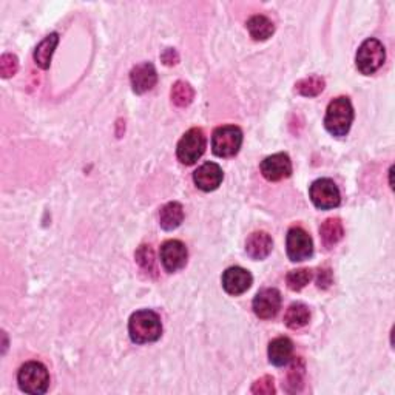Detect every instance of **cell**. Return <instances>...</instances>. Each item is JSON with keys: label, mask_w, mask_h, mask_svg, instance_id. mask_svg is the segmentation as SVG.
<instances>
[{"label": "cell", "mask_w": 395, "mask_h": 395, "mask_svg": "<svg viewBox=\"0 0 395 395\" xmlns=\"http://www.w3.org/2000/svg\"><path fill=\"white\" fill-rule=\"evenodd\" d=\"M129 334L131 341L136 344L158 341L163 335L161 318L153 310H138L130 317Z\"/></svg>", "instance_id": "6da1fadb"}, {"label": "cell", "mask_w": 395, "mask_h": 395, "mask_svg": "<svg viewBox=\"0 0 395 395\" xmlns=\"http://www.w3.org/2000/svg\"><path fill=\"white\" fill-rule=\"evenodd\" d=\"M352 121H354V108H352L349 98L340 96L327 105L324 116V127L332 136H346L350 130Z\"/></svg>", "instance_id": "7a4b0ae2"}, {"label": "cell", "mask_w": 395, "mask_h": 395, "mask_svg": "<svg viewBox=\"0 0 395 395\" xmlns=\"http://www.w3.org/2000/svg\"><path fill=\"white\" fill-rule=\"evenodd\" d=\"M19 388L27 394H45L49 386V374L47 367L39 361L25 363L18 374Z\"/></svg>", "instance_id": "3957f363"}, {"label": "cell", "mask_w": 395, "mask_h": 395, "mask_svg": "<svg viewBox=\"0 0 395 395\" xmlns=\"http://www.w3.org/2000/svg\"><path fill=\"white\" fill-rule=\"evenodd\" d=\"M384 59H386V52L383 44L380 40L371 37L365 40L358 48L355 56L357 69L361 74L371 76L382 69V65L384 64Z\"/></svg>", "instance_id": "277c9868"}, {"label": "cell", "mask_w": 395, "mask_h": 395, "mask_svg": "<svg viewBox=\"0 0 395 395\" xmlns=\"http://www.w3.org/2000/svg\"><path fill=\"white\" fill-rule=\"evenodd\" d=\"M242 146V131L237 125L218 127L212 136V150L220 158H232Z\"/></svg>", "instance_id": "5b68a950"}, {"label": "cell", "mask_w": 395, "mask_h": 395, "mask_svg": "<svg viewBox=\"0 0 395 395\" xmlns=\"http://www.w3.org/2000/svg\"><path fill=\"white\" fill-rule=\"evenodd\" d=\"M206 151V136L201 129H190L176 147L178 159L186 165H193Z\"/></svg>", "instance_id": "8992f818"}, {"label": "cell", "mask_w": 395, "mask_h": 395, "mask_svg": "<svg viewBox=\"0 0 395 395\" xmlns=\"http://www.w3.org/2000/svg\"><path fill=\"white\" fill-rule=\"evenodd\" d=\"M309 196L317 208L320 210H331L338 207L341 203L340 190L332 179L322 178L312 182L309 189Z\"/></svg>", "instance_id": "52a82bcc"}, {"label": "cell", "mask_w": 395, "mask_h": 395, "mask_svg": "<svg viewBox=\"0 0 395 395\" xmlns=\"http://www.w3.org/2000/svg\"><path fill=\"white\" fill-rule=\"evenodd\" d=\"M285 247H288V257L290 261L300 263L309 259L314 255V242L310 235L301 229V227H292L285 238Z\"/></svg>", "instance_id": "ba28073f"}, {"label": "cell", "mask_w": 395, "mask_h": 395, "mask_svg": "<svg viewBox=\"0 0 395 395\" xmlns=\"http://www.w3.org/2000/svg\"><path fill=\"white\" fill-rule=\"evenodd\" d=\"M281 307V293L278 289L269 288L257 293L254 300V312L261 320H271L276 317Z\"/></svg>", "instance_id": "9c48e42d"}, {"label": "cell", "mask_w": 395, "mask_h": 395, "mask_svg": "<svg viewBox=\"0 0 395 395\" xmlns=\"http://www.w3.org/2000/svg\"><path fill=\"white\" fill-rule=\"evenodd\" d=\"M187 247L178 240L165 241L161 247V263L169 273H175L187 264Z\"/></svg>", "instance_id": "30bf717a"}, {"label": "cell", "mask_w": 395, "mask_h": 395, "mask_svg": "<svg viewBox=\"0 0 395 395\" xmlns=\"http://www.w3.org/2000/svg\"><path fill=\"white\" fill-rule=\"evenodd\" d=\"M261 173L267 181L276 182L289 178L292 175V161L289 155L276 153L267 156L261 163Z\"/></svg>", "instance_id": "8fae6325"}, {"label": "cell", "mask_w": 395, "mask_h": 395, "mask_svg": "<svg viewBox=\"0 0 395 395\" xmlns=\"http://www.w3.org/2000/svg\"><path fill=\"white\" fill-rule=\"evenodd\" d=\"M252 281H254V278H252L250 272L238 266L229 267L223 273V288L229 295L238 297L241 293H244L249 290Z\"/></svg>", "instance_id": "7c38bea8"}, {"label": "cell", "mask_w": 395, "mask_h": 395, "mask_svg": "<svg viewBox=\"0 0 395 395\" xmlns=\"http://www.w3.org/2000/svg\"><path fill=\"white\" fill-rule=\"evenodd\" d=\"M224 178L223 169L215 163H206L198 170L193 173V181H195L196 187L203 191H213L221 186Z\"/></svg>", "instance_id": "4fadbf2b"}, {"label": "cell", "mask_w": 395, "mask_h": 395, "mask_svg": "<svg viewBox=\"0 0 395 395\" xmlns=\"http://www.w3.org/2000/svg\"><path fill=\"white\" fill-rule=\"evenodd\" d=\"M130 82L133 91L136 95H144L156 86L158 82V74L153 64H139L134 66L130 73Z\"/></svg>", "instance_id": "5bb4252c"}, {"label": "cell", "mask_w": 395, "mask_h": 395, "mask_svg": "<svg viewBox=\"0 0 395 395\" xmlns=\"http://www.w3.org/2000/svg\"><path fill=\"white\" fill-rule=\"evenodd\" d=\"M273 241L267 232H254L246 241V254L252 259H264L271 255Z\"/></svg>", "instance_id": "9a60e30c"}, {"label": "cell", "mask_w": 395, "mask_h": 395, "mask_svg": "<svg viewBox=\"0 0 395 395\" xmlns=\"http://www.w3.org/2000/svg\"><path fill=\"white\" fill-rule=\"evenodd\" d=\"M293 354V343L288 337H278L269 344V361L276 367L289 365Z\"/></svg>", "instance_id": "2e32d148"}, {"label": "cell", "mask_w": 395, "mask_h": 395, "mask_svg": "<svg viewBox=\"0 0 395 395\" xmlns=\"http://www.w3.org/2000/svg\"><path fill=\"white\" fill-rule=\"evenodd\" d=\"M320 237L326 249L337 246L344 237V229L340 218H327L320 227Z\"/></svg>", "instance_id": "e0dca14e"}, {"label": "cell", "mask_w": 395, "mask_h": 395, "mask_svg": "<svg viewBox=\"0 0 395 395\" xmlns=\"http://www.w3.org/2000/svg\"><path fill=\"white\" fill-rule=\"evenodd\" d=\"M182 221H184V208L179 203H176V201L165 204L161 208V212H159V224H161L164 230L170 232L178 229Z\"/></svg>", "instance_id": "ac0fdd59"}, {"label": "cell", "mask_w": 395, "mask_h": 395, "mask_svg": "<svg viewBox=\"0 0 395 395\" xmlns=\"http://www.w3.org/2000/svg\"><path fill=\"white\" fill-rule=\"evenodd\" d=\"M57 44H59V35L57 33H52V35L47 36L36 47L35 61L42 70L49 69V64H52V57H53V53H54Z\"/></svg>", "instance_id": "d6986e66"}, {"label": "cell", "mask_w": 395, "mask_h": 395, "mask_svg": "<svg viewBox=\"0 0 395 395\" xmlns=\"http://www.w3.org/2000/svg\"><path fill=\"white\" fill-rule=\"evenodd\" d=\"M247 30L254 40H266L275 33L273 22L263 14L252 16L247 20Z\"/></svg>", "instance_id": "ffe728a7"}, {"label": "cell", "mask_w": 395, "mask_h": 395, "mask_svg": "<svg viewBox=\"0 0 395 395\" xmlns=\"http://www.w3.org/2000/svg\"><path fill=\"white\" fill-rule=\"evenodd\" d=\"M310 320V312L306 305L302 302H293L284 315V323L289 329H301Z\"/></svg>", "instance_id": "44dd1931"}, {"label": "cell", "mask_w": 395, "mask_h": 395, "mask_svg": "<svg viewBox=\"0 0 395 395\" xmlns=\"http://www.w3.org/2000/svg\"><path fill=\"white\" fill-rule=\"evenodd\" d=\"M326 82L322 76H309L295 83V91L305 98H315L324 90Z\"/></svg>", "instance_id": "7402d4cb"}, {"label": "cell", "mask_w": 395, "mask_h": 395, "mask_svg": "<svg viewBox=\"0 0 395 395\" xmlns=\"http://www.w3.org/2000/svg\"><path fill=\"white\" fill-rule=\"evenodd\" d=\"M305 361L300 357L293 361L289 372H288V380H285V391L288 392H298L301 391L302 384H305Z\"/></svg>", "instance_id": "603a6c76"}, {"label": "cell", "mask_w": 395, "mask_h": 395, "mask_svg": "<svg viewBox=\"0 0 395 395\" xmlns=\"http://www.w3.org/2000/svg\"><path fill=\"white\" fill-rule=\"evenodd\" d=\"M170 96H172V102L176 107L184 108V107H189L193 102V98H195V91H193L190 83L184 82V81H178L172 87Z\"/></svg>", "instance_id": "cb8c5ba5"}, {"label": "cell", "mask_w": 395, "mask_h": 395, "mask_svg": "<svg viewBox=\"0 0 395 395\" xmlns=\"http://www.w3.org/2000/svg\"><path fill=\"white\" fill-rule=\"evenodd\" d=\"M314 273L309 269H297V271H290L285 276V283H288V288L293 292H300L301 289H305L306 285L312 281Z\"/></svg>", "instance_id": "d4e9b609"}, {"label": "cell", "mask_w": 395, "mask_h": 395, "mask_svg": "<svg viewBox=\"0 0 395 395\" xmlns=\"http://www.w3.org/2000/svg\"><path fill=\"white\" fill-rule=\"evenodd\" d=\"M136 261L141 266V269L147 273H155L156 272V267H155V254H153V249L150 246L144 244L141 246L136 252Z\"/></svg>", "instance_id": "484cf974"}, {"label": "cell", "mask_w": 395, "mask_h": 395, "mask_svg": "<svg viewBox=\"0 0 395 395\" xmlns=\"http://www.w3.org/2000/svg\"><path fill=\"white\" fill-rule=\"evenodd\" d=\"M19 70V59L16 57L14 54L5 53L2 57H0V74L2 78L8 79L18 73Z\"/></svg>", "instance_id": "4316f807"}, {"label": "cell", "mask_w": 395, "mask_h": 395, "mask_svg": "<svg viewBox=\"0 0 395 395\" xmlns=\"http://www.w3.org/2000/svg\"><path fill=\"white\" fill-rule=\"evenodd\" d=\"M252 394L257 395H272L275 394V382L271 375H264L252 386Z\"/></svg>", "instance_id": "83f0119b"}, {"label": "cell", "mask_w": 395, "mask_h": 395, "mask_svg": "<svg viewBox=\"0 0 395 395\" xmlns=\"http://www.w3.org/2000/svg\"><path fill=\"white\" fill-rule=\"evenodd\" d=\"M317 283L320 289H327L332 284V272L329 269H320L317 276Z\"/></svg>", "instance_id": "f1b7e54d"}, {"label": "cell", "mask_w": 395, "mask_h": 395, "mask_svg": "<svg viewBox=\"0 0 395 395\" xmlns=\"http://www.w3.org/2000/svg\"><path fill=\"white\" fill-rule=\"evenodd\" d=\"M161 59H163V62H164L165 65H169V66H170V65H175V64H178V61H179L178 53H176L173 48H167L165 52L163 53Z\"/></svg>", "instance_id": "f546056e"}]
</instances>
